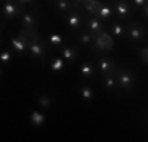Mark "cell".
<instances>
[{
    "label": "cell",
    "instance_id": "obj_1",
    "mask_svg": "<svg viewBox=\"0 0 148 142\" xmlns=\"http://www.w3.org/2000/svg\"><path fill=\"white\" fill-rule=\"evenodd\" d=\"M22 3L19 0H3L2 3V11H3V16L8 17V19H14V17H19L22 16Z\"/></svg>",
    "mask_w": 148,
    "mask_h": 142
},
{
    "label": "cell",
    "instance_id": "obj_2",
    "mask_svg": "<svg viewBox=\"0 0 148 142\" xmlns=\"http://www.w3.org/2000/svg\"><path fill=\"white\" fill-rule=\"evenodd\" d=\"M115 48V41L112 38V35H109L107 32H99L95 37V51H110Z\"/></svg>",
    "mask_w": 148,
    "mask_h": 142
},
{
    "label": "cell",
    "instance_id": "obj_3",
    "mask_svg": "<svg viewBox=\"0 0 148 142\" xmlns=\"http://www.w3.org/2000/svg\"><path fill=\"white\" fill-rule=\"evenodd\" d=\"M126 32H128V37L131 41H142L147 37V30L140 22H131L126 28Z\"/></svg>",
    "mask_w": 148,
    "mask_h": 142
},
{
    "label": "cell",
    "instance_id": "obj_4",
    "mask_svg": "<svg viewBox=\"0 0 148 142\" xmlns=\"http://www.w3.org/2000/svg\"><path fill=\"white\" fill-rule=\"evenodd\" d=\"M115 77H117V82H118V85L121 88H125V90H131L132 88L134 77H132V74L129 73L128 70H117Z\"/></svg>",
    "mask_w": 148,
    "mask_h": 142
},
{
    "label": "cell",
    "instance_id": "obj_5",
    "mask_svg": "<svg viewBox=\"0 0 148 142\" xmlns=\"http://www.w3.org/2000/svg\"><path fill=\"white\" fill-rule=\"evenodd\" d=\"M99 63V70H101V74H115L117 73V66H115V60L110 59V57H101L98 60Z\"/></svg>",
    "mask_w": 148,
    "mask_h": 142
},
{
    "label": "cell",
    "instance_id": "obj_6",
    "mask_svg": "<svg viewBox=\"0 0 148 142\" xmlns=\"http://www.w3.org/2000/svg\"><path fill=\"white\" fill-rule=\"evenodd\" d=\"M29 51L33 59H41V63H44V52H46V48L44 44L41 43L40 40H35L29 43Z\"/></svg>",
    "mask_w": 148,
    "mask_h": 142
},
{
    "label": "cell",
    "instance_id": "obj_7",
    "mask_svg": "<svg viewBox=\"0 0 148 142\" xmlns=\"http://www.w3.org/2000/svg\"><path fill=\"white\" fill-rule=\"evenodd\" d=\"M10 43H11V46H13V49L17 52V54H24V52H27L29 51V44H27L25 41L22 40V38L19 37V35H13V33H10Z\"/></svg>",
    "mask_w": 148,
    "mask_h": 142
},
{
    "label": "cell",
    "instance_id": "obj_8",
    "mask_svg": "<svg viewBox=\"0 0 148 142\" xmlns=\"http://www.w3.org/2000/svg\"><path fill=\"white\" fill-rule=\"evenodd\" d=\"M21 22H22V27L27 28L29 32H36V19L30 11H24L22 16H21Z\"/></svg>",
    "mask_w": 148,
    "mask_h": 142
},
{
    "label": "cell",
    "instance_id": "obj_9",
    "mask_svg": "<svg viewBox=\"0 0 148 142\" xmlns=\"http://www.w3.org/2000/svg\"><path fill=\"white\" fill-rule=\"evenodd\" d=\"M115 13L118 14V17L121 19H128L131 16V8H129V3L126 0H117L115 2Z\"/></svg>",
    "mask_w": 148,
    "mask_h": 142
},
{
    "label": "cell",
    "instance_id": "obj_10",
    "mask_svg": "<svg viewBox=\"0 0 148 142\" xmlns=\"http://www.w3.org/2000/svg\"><path fill=\"white\" fill-rule=\"evenodd\" d=\"M82 16H80V13L77 11V8H74L71 10V11L68 13V16H66V22H68V26L71 27V28H79L80 26H82Z\"/></svg>",
    "mask_w": 148,
    "mask_h": 142
},
{
    "label": "cell",
    "instance_id": "obj_11",
    "mask_svg": "<svg viewBox=\"0 0 148 142\" xmlns=\"http://www.w3.org/2000/svg\"><path fill=\"white\" fill-rule=\"evenodd\" d=\"M87 26H88V28H90V32L96 37L99 32H103V21L101 19H98L96 16H91V17H88L87 19Z\"/></svg>",
    "mask_w": 148,
    "mask_h": 142
},
{
    "label": "cell",
    "instance_id": "obj_12",
    "mask_svg": "<svg viewBox=\"0 0 148 142\" xmlns=\"http://www.w3.org/2000/svg\"><path fill=\"white\" fill-rule=\"evenodd\" d=\"M103 82H104V87L107 88L109 92L117 90V87H118V82H117L115 74H104V76H103Z\"/></svg>",
    "mask_w": 148,
    "mask_h": 142
},
{
    "label": "cell",
    "instance_id": "obj_13",
    "mask_svg": "<svg viewBox=\"0 0 148 142\" xmlns=\"http://www.w3.org/2000/svg\"><path fill=\"white\" fill-rule=\"evenodd\" d=\"M62 55H63V59L68 60V62H74V60L77 59V51H76L74 46H63Z\"/></svg>",
    "mask_w": 148,
    "mask_h": 142
},
{
    "label": "cell",
    "instance_id": "obj_14",
    "mask_svg": "<svg viewBox=\"0 0 148 142\" xmlns=\"http://www.w3.org/2000/svg\"><path fill=\"white\" fill-rule=\"evenodd\" d=\"M80 76L82 77H85V79H90V77H93V74H95V66L91 65L90 62H84L82 65H80Z\"/></svg>",
    "mask_w": 148,
    "mask_h": 142
},
{
    "label": "cell",
    "instance_id": "obj_15",
    "mask_svg": "<svg viewBox=\"0 0 148 142\" xmlns=\"http://www.w3.org/2000/svg\"><path fill=\"white\" fill-rule=\"evenodd\" d=\"M54 5L60 13H69L74 8L73 3L69 2V0H54Z\"/></svg>",
    "mask_w": 148,
    "mask_h": 142
},
{
    "label": "cell",
    "instance_id": "obj_16",
    "mask_svg": "<svg viewBox=\"0 0 148 142\" xmlns=\"http://www.w3.org/2000/svg\"><path fill=\"white\" fill-rule=\"evenodd\" d=\"M112 16H114V10H112V6L106 5V3L101 6L99 13L96 14V17H98V19H101V21H107V19H110Z\"/></svg>",
    "mask_w": 148,
    "mask_h": 142
},
{
    "label": "cell",
    "instance_id": "obj_17",
    "mask_svg": "<svg viewBox=\"0 0 148 142\" xmlns=\"http://www.w3.org/2000/svg\"><path fill=\"white\" fill-rule=\"evenodd\" d=\"M79 93H80V98L84 99V101H91L93 99V90H91V87H88V85H82V87L79 88Z\"/></svg>",
    "mask_w": 148,
    "mask_h": 142
},
{
    "label": "cell",
    "instance_id": "obj_18",
    "mask_svg": "<svg viewBox=\"0 0 148 142\" xmlns=\"http://www.w3.org/2000/svg\"><path fill=\"white\" fill-rule=\"evenodd\" d=\"M44 115L41 112H38V111H33V112H30V122H32V125L33 126H41L44 123Z\"/></svg>",
    "mask_w": 148,
    "mask_h": 142
},
{
    "label": "cell",
    "instance_id": "obj_19",
    "mask_svg": "<svg viewBox=\"0 0 148 142\" xmlns=\"http://www.w3.org/2000/svg\"><path fill=\"white\" fill-rule=\"evenodd\" d=\"M93 41H95V35L91 33V32H84V33H80L79 43H80L82 46H90Z\"/></svg>",
    "mask_w": 148,
    "mask_h": 142
},
{
    "label": "cell",
    "instance_id": "obj_20",
    "mask_svg": "<svg viewBox=\"0 0 148 142\" xmlns=\"http://www.w3.org/2000/svg\"><path fill=\"white\" fill-rule=\"evenodd\" d=\"M110 32H112V35H114L115 38H121L123 35H125L126 28L123 27L120 22H114V24L110 26Z\"/></svg>",
    "mask_w": 148,
    "mask_h": 142
},
{
    "label": "cell",
    "instance_id": "obj_21",
    "mask_svg": "<svg viewBox=\"0 0 148 142\" xmlns=\"http://www.w3.org/2000/svg\"><path fill=\"white\" fill-rule=\"evenodd\" d=\"M47 41L51 43V44H54V46H62L63 44V37L58 35V33H51L47 37Z\"/></svg>",
    "mask_w": 148,
    "mask_h": 142
},
{
    "label": "cell",
    "instance_id": "obj_22",
    "mask_svg": "<svg viewBox=\"0 0 148 142\" xmlns=\"http://www.w3.org/2000/svg\"><path fill=\"white\" fill-rule=\"evenodd\" d=\"M51 68L54 71H62L63 68H65V62H63V59L55 57V59L52 60V63H51Z\"/></svg>",
    "mask_w": 148,
    "mask_h": 142
},
{
    "label": "cell",
    "instance_id": "obj_23",
    "mask_svg": "<svg viewBox=\"0 0 148 142\" xmlns=\"http://www.w3.org/2000/svg\"><path fill=\"white\" fill-rule=\"evenodd\" d=\"M0 62H2L3 65H10V63H11V52L2 51V54H0Z\"/></svg>",
    "mask_w": 148,
    "mask_h": 142
},
{
    "label": "cell",
    "instance_id": "obj_24",
    "mask_svg": "<svg viewBox=\"0 0 148 142\" xmlns=\"http://www.w3.org/2000/svg\"><path fill=\"white\" fill-rule=\"evenodd\" d=\"M40 104H41V108L47 109V108H51V106H52V99L49 97H46V95H43V97L40 98Z\"/></svg>",
    "mask_w": 148,
    "mask_h": 142
},
{
    "label": "cell",
    "instance_id": "obj_25",
    "mask_svg": "<svg viewBox=\"0 0 148 142\" xmlns=\"http://www.w3.org/2000/svg\"><path fill=\"white\" fill-rule=\"evenodd\" d=\"M140 60H142L145 65H148V46L143 49H140Z\"/></svg>",
    "mask_w": 148,
    "mask_h": 142
},
{
    "label": "cell",
    "instance_id": "obj_26",
    "mask_svg": "<svg viewBox=\"0 0 148 142\" xmlns=\"http://www.w3.org/2000/svg\"><path fill=\"white\" fill-rule=\"evenodd\" d=\"M132 3H134L136 6H143V5L147 3V0H132Z\"/></svg>",
    "mask_w": 148,
    "mask_h": 142
},
{
    "label": "cell",
    "instance_id": "obj_27",
    "mask_svg": "<svg viewBox=\"0 0 148 142\" xmlns=\"http://www.w3.org/2000/svg\"><path fill=\"white\" fill-rule=\"evenodd\" d=\"M84 2H85V0H73V6L74 8H79V5H82Z\"/></svg>",
    "mask_w": 148,
    "mask_h": 142
},
{
    "label": "cell",
    "instance_id": "obj_28",
    "mask_svg": "<svg viewBox=\"0 0 148 142\" xmlns=\"http://www.w3.org/2000/svg\"><path fill=\"white\" fill-rule=\"evenodd\" d=\"M19 2L24 5V3H30V2H33V0H19Z\"/></svg>",
    "mask_w": 148,
    "mask_h": 142
}]
</instances>
